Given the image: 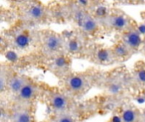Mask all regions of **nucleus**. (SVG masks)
Returning a JSON list of instances; mask_svg holds the SVG:
<instances>
[{
    "mask_svg": "<svg viewBox=\"0 0 145 122\" xmlns=\"http://www.w3.org/2000/svg\"><path fill=\"white\" fill-rule=\"evenodd\" d=\"M37 87L33 82L28 80L25 86L20 89V91L15 95L16 99L20 103H28L31 102L37 96Z\"/></svg>",
    "mask_w": 145,
    "mask_h": 122,
    "instance_id": "13",
    "label": "nucleus"
},
{
    "mask_svg": "<svg viewBox=\"0 0 145 122\" xmlns=\"http://www.w3.org/2000/svg\"><path fill=\"white\" fill-rule=\"evenodd\" d=\"M117 4L123 5H145V0H113Z\"/></svg>",
    "mask_w": 145,
    "mask_h": 122,
    "instance_id": "21",
    "label": "nucleus"
},
{
    "mask_svg": "<svg viewBox=\"0 0 145 122\" xmlns=\"http://www.w3.org/2000/svg\"><path fill=\"white\" fill-rule=\"evenodd\" d=\"M1 20H2V21H6L9 25H11L15 20H17V17H16L14 10L9 6L8 8L2 6V8H1Z\"/></svg>",
    "mask_w": 145,
    "mask_h": 122,
    "instance_id": "19",
    "label": "nucleus"
},
{
    "mask_svg": "<svg viewBox=\"0 0 145 122\" xmlns=\"http://www.w3.org/2000/svg\"><path fill=\"white\" fill-rule=\"evenodd\" d=\"M12 122H32V115L27 108L19 107L11 115Z\"/></svg>",
    "mask_w": 145,
    "mask_h": 122,
    "instance_id": "17",
    "label": "nucleus"
},
{
    "mask_svg": "<svg viewBox=\"0 0 145 122\" xmlns=\"http://www.w3.org/2000/svg\"><path fill=\"white\" fill-rule=\"evenodd\" d=\"M47 5L51 23L71 22V10L66 0H53Z\"/></svg>",
    "mask_w": 145,
    "mask_h": 122,
    "instance_id": "9",
    "label": "nucleus"
},
{
    "mask_svg": "<svg viewBox=\"0 0 145 122\" xmlns=\"http://www.w3.org/2000/svg\"><path fill=\"white\" fill-rule=\"evenodd\" d=\"M141 52L144 54L145 56V42H144V47H143V48H142V50H141Z\"/></svg>",
    "mask_w": 145,
    "mask_h": 122,
    "instance_id": "24",
    "label": "nucleus"
},
{
    "mask_svg": "<svg viewBox=\"0 0 145 122\" xmlns=\"http://www.w3.org/2000/svg\"><path fill=\"white\" fill-rule=\"evenodd\" d=\"M65 41V53L71 58L86 59L87 53L91 44L84 35L76 29L66 31L62 33Z\"/></svg>",
    "mask_w": 145,
    "mask_h": 122,
    "instance_id": "6",
    "label": "nucleus"
},
{
    "mask_svg": "<svg viewBox=\"0 0 145 122\" xmlns=\"http://www.w3.org/2000/svg\"><path fill=\"white\" fill-rule=\"evenodd\" d=\"M86 59L95 65L103 66H108L116 63L111 48L97 42L89 45Z\"/></svg>",
    "mask_w": 145,
    "mask_h": 122,
    "instance_id": "7",
    "label": "nucleus"
},
{
    "mask_svg": "<svg viewBox=\"0 0 145 122\" xmlns=\"http://www.w3.org/2000/svg\"><path fill=\"white\" fill-rule=\"evenodd\" d=\"M99 20L105 32H114L117 35L128 29L135 21L122 9L110 6L106 14Z\"/></svg>",
    "mask_w": 145,
    "mask_h": 122,
    "instance_id": "5",
    "label": "nucleus"
},
{
    "mask_svg": "<svg viewBox=\"0 0 145 122\" xmlns=\"http://www.w3.org/2000/svg\"><path fill=\"white\" fill-rule=\"evenodd\" d=\"M113 55L116 59V63H121L128 60L133 53L132 51L125 45V43L117 37V40L114 42L112 46H110Z\"/></svg>",
    "mask_w": 145,
    "mask_h": 122,
    "instance_id": "12",
    "label": "nucleus"
},
{
    "mask_svg": "<svg viewBox=\"0 0 145 122\" xmlns=\"http://www.w3.org/2000/svg\"><path fill=\"white\" fill-rule=\"evenodd\" d=\"M79 7L84 10L93 14L101 6L107 3L105 0H73Z\"/></svg>",
    "mask_w": 145,
    "mask_h": 122,
    "instance_id": "16",
    "label": "nucleus"
},
{
    "mask_svg": "<svg viewBox=\"0 0 145 122\" xmlns=\"http://www.w3.org/2000/svg\"><path fill=\"white\" fill-rule=\"evenodd\" d=\"M53 122H76L75 117L68 111L57 114Z\"/></svg>",
    "mask_w": 145,
    "mask_h": 122,
    "instance_id": "20",
    "label": "nucleus"
},
{
    "mask_svg": "<svg viewBox=\"0 0 145 122\" xmlns=\"http://www.w3.org/2000/svg\"><path fill=\"white\" fill-rule=\"evenodd\" d=\"M49 105L51 109L57 114L68 112V108L70 105L69 98L61 93H54L50 95L48 99Z\"/></svg>",
    "mask_w": 145,
    "mask_h": 122,
    "instance_id": "11",
    "label": "nucleus"
},
{
    "mask_svg": "<svg viewBox=\"0 0 145 122\" xmlns=\"http://www.w3.org/2000/svg\"><path fill=\"white\" fill-rule=\"evenodd\" d=\"M38 31L17 20L2 32V44L6 45L14 54H27L36 52L38 46Z\"/></svg>",
    "mask_w": 145,
    "mask_h": 122,
    "instance_id": "1",
    "label": "nucleus"
},
{
    "mask_svg": "<svg viewBox=\"0 0 145 122\" xmlns=\"http://www.w3.org/2000/svg\"><path fill=\"white\" fill-rule=\"evenodd\" d=\"M38 46L37 53L45 60L65 53V41L62 33L51 29L38 31Z\"/></svg>",
    "mask_w": 145,
    "mask_h": 122,
    "instance_id": "3",
    "label": "nucleus"
},
{
    "mask_svg": "<svg viewBox=\"0 0 145 122\" xmlns=\"http://www.w3.org/2000/svg\"><path fill=\"white\" fill-rule=\"evenodd\" d=\"M140 15H141V18H142V20H143V22H144V25L145 26V10L141 12Z\"/></svg>",
    "mask_w": 145,
    "mask_h": 122,
    "instance_id": "23",
    "label": "nucleus"
},
{
    "mask_svg": "<svg viewBox=\"0 0 145 122\" xmlns=\"http://www.w3.org/2000/svg\"><path fill=\"white\" fill-rule=\"evenodd\" d=\"M132 80L139 86H145V63L142 60L138 61L133 67Z\"/></svg>",
    "mask_w": 145,
    "mask_h": 122,
    "instance_id": "15",
    "label": "nucleus"
},
{
    "mask_svg": "<svg viewBox=\"0 0 145 122\" xmlns=\"http://www.w3.org/2000/svg\"><path fill=\"white\" fill-rule=\"evenodd\" d=\"M117 37L125 43L133 54L141 52L144 45L145 34L143 33L136 20L128 29L117 35Z\"/></svg>",
    "mask_w": 145,
    "mask_h": 122,
    "instance_id": "8",
    "label": "nucleus"
},
{
    "mask_svg": "<svg viewBox=\"0 0 145 122\" xmlns=\"http://www.w3.org/2000/svg\"><path fill=\"white\" fill-rule=\"evenodd\" d=\"M71 59L65 53H60L55 57L47 59L48 70L55 76L62 79L71 73Z\"/></svg>",
    "mask_w": 145,
    "mask_h": 122,
    "instance_id": "10",
    "label": "nucleus"
},
{
    "mask_svg": "<svg viewBox=\"0 0 145 122\" xmlns=\"http://www.w3.org/2000/svg\"><path fill=\"white\" fill-rule=\"evenodd\" d=\"M100 75L96 70H89L83 72L70 73L63 78L64 87L71 95H83L93 85L94 80Z\"/></svg>",
    "mask_w": 145,
    "mask_h": 122,
    "instance_id": "4",
    "label": "nucleus"
},
{
    "mask_svg": "<svg viewBox=\"0 0 145 122\" xmlns=\"http://www.w3.org/2000/svg\"><path fill=\"white\" fill-rule=\"evenodd\" d=\"M5 1L8 3V6L12 7V6H15V5H17V4H19V3H22V2L25 1V0H5Z\"/></svg>",
    "mask_w": 145,
    "mask_h": 122,
    "instance_id": "22",
    "label": "nucleus"
},
{
    "mask_svg": "<svg viewBox=\"0 0 145 122\" xmlns=\"http://www.w3.org/2000/svg\"><path fill=\"white\" fill-rule=\"evenodd\" d=\"M121 118L122 122H138L140 118V114L134 108H127L123 110Z\"/></svg>",
    "mask_w": 145,
    "mask_h": 122,
    "instance_id": "18",
    "label": "nucleus"
},
{
    "mask_svg": "<svg viewBox=\"0 0 145 122\" xmlns=\"http://www.w3.org/2000/svg\"><path fill=\"white\" fill-rule=\"evenodd\" d=\"M28 80L29 79L25 76L11 71L8 81L7 89L11 94L15 96L20 91V89L25 86V84L27 82Z\"/></svg>",
    "mask_w": 145,
    "mask_h": 122,
    "instance_id": "14",
    "label": "nucleus"
},
{
    "mask_svg": "<svg viewBox=\"0 0 145 122\" xmlns=\"http://www.w3.org/2000/svg\"><path fill=\"white\" fill-rule=\"evenodd\" d=\"M10 8L14 10L17 20L29 26L36 28L51 23L48 5L41 0H25Z\"/></svg>",
    "mask_w": 145,
    "mask_h": 122,
    "instance_id": "2",
    "label": "nucleus"
}]
</instances>
